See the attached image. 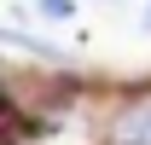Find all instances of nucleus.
Here are the masks:
<instances>
[{"label":"nucleus","instance_id":"f257e3e1","mask_svg":"<svg viewBox=\"0 0 151 145\" xmlns=\"http://www.w3.org/2000/svg\"><path fill=\"white\" fill-rule=\"evenodd\" d=\"M111 139H116V145H151V99H134V105L116 110Z\"/></svg>","mask_w":151,"mask_h":145},{"label":"nucleus","instance_id":"f03ea898","mask_svg":"<svg viewBox=\"0 0 151 145\" xmlns=\"http://www.w3.org/2000/svg\"><path fill=\"white\" fill-rule=\"evenodd\" d=\"M23 139H29V116L0 99V145H23Z\"/></svg>","mask_w":151,"mask_h":145},{"label":"nucleus","instance_id":"7ed1b4c3","mask_svg":"<svg viewBox=\"0 0 151 145\" xmlns=\"http://www.w3.org/2000/svg\"><path fill=\"white\" fill-rule=\"evenodd\" d=\"M35 12L52 18V23H64V18H76V0H35Z\"/></svg>","mask_w":151,"mask_h":145},{"label":"nucleus","instance_id":"20e7f679","mask_svg":"<svg viewBox=\"0 0 151 145\" xmlns=\"http://www.w3.org/2000/svg\"><path fill=\"white\" fill-rule=\"evenodd\" d=\"M139 23H145V29H151V6H145V18H139Z\"/></svg>","mask_w":151,"mask_h":145}]
</instances>
